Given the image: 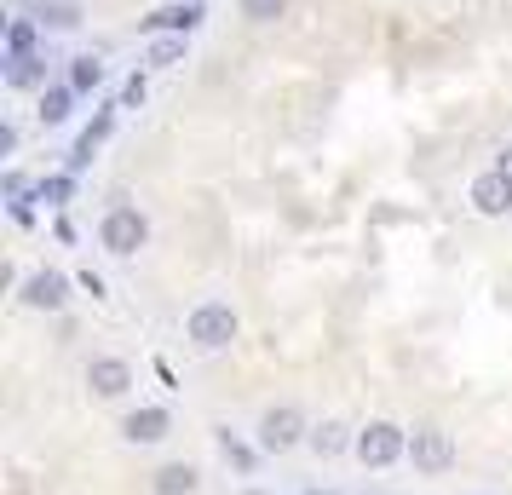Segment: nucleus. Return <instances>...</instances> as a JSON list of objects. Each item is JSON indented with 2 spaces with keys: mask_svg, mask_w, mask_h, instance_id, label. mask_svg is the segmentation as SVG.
Here are the masks:
<instances>
[{
  "mask_svg": "<svg viewBox=\"0 0 512 495\" xmlns=\"http://www.w3.org/2000/svg\"><path fill=\"white\" fill-rule=\"evenodd\" d=\"M144 242H150V219H144L133 202H116V208H104V219H98V248H104V254H116V260H133Z\"/></svg>",
  "mask_w": 512,
  "mask_h": 495,
  "instance_id": "1",
  "label": "nucleus"
},
{
  "mask_svg": "<svg viewBox=\"0 0 512 495\" xmlns=\"http://www.w3.org/2000/svg\"><path fill=\"white\" fill-rule=\"evenodd\" d=\"M236 334H242V317H236L225 300H202V306L185 317V340L196 352H225Z\"/></svg>",
  "mask_w": 512,
  "mask_h": 495,
  "instance_id": "2",
  "label": "nucleus"
},
{
  "mask_svg": "<svg viewBox=\"0 0 512 495\" xmlns=\"http://www.w3.org/2000/svg\"><path fill=\"white\" fill-rule=\"evenodd\" d=\"M351 455H357L369 472H386V467H397V461H409V432H403L397 421H369L363 432H357Z\"/></svg>",
  "mask_w": 512,
  "mask_h": 495,
  "instance_id": "3",
  "label": "nucleus"
},
{
  "mask_svg": "<svg viewBox=\"0 0 512 495\" xmlns=\"http://www.w3.org/2000/svg\"><path fill=\"white\" fill-rule=\"evenodd\" d=\"M202 18H208V0H167V6H156V12L139 18V35L144 41L150 35H196Z\"/></svg>",
  "mask_w": 512,
  "mask_h": 495,
  "instance_id": "4",
  "label": "nucleus"
},
{
  "mask_svg": "<svg viewBox=\"0 0 512 495\" xmlns=\"http://www.w3.org/2000/svg\"><path fill=\"white\" fill-rule=\"evenodd\" d=\"M305 438H311V426H305V415L294 403H277V409L259 415V449H265V455H282V449L305 444Z\"/></svg>",
  "mask_w": 512,
  "mask_h": 495,
  "instance_id": "5",
  "label": "nucleus"
},
{
  "mask_svg": "<svg viewBox=\"0 0 512 495\" xmlns=\"http://www.w3.org/2000/svg\"><path fill=\"white\" fill-rule=\"evenodd\" d=\"M409 467L415 472H449L455 467V438L443 426H415L409 432Z\"/></svg>",
  "mask_w": 512,
  "mask_h": 495,
  "instance_id": "6",
  "label": "nucleus"
},
{
  "mask_svg": "<svg viewBox=\"0 0 512 495\" xmlns=\"http://www.w3.org/2000/svg\"><path fill=\"white\" fill-rule=\"evenodd\" d=\"M18 300H24L29 311H64L70 306V277H64V271H35V277L18 288Z\"/></svg>",
  "mask_w": 512,
  "mask_h": 495,
  "instance_id": "7",
  "label": "nucleus"
},
{
  "mask_svg": "<svg viewBox=\"0 0 512 495\" xmlns=\"http://www.w3.org/2000/svg\"><path fill=\"white\" fill-rule=\"evenodd\" d=\"M472 208L484 213V219H501V213H512V173H501V167L478 173V179H472Z\"/></svg>",
  "mask_w": 512,
  "mask_h": 495,
  "instance_id": "8",
  "label": "nucleus"
},
{
  "mask_svg": "<svg viewBox=\"0 0 512 495\" xmlns=\"http://www.w3.org/2000/svg\"><path fill=\"white\" fill-rule=\"evenodd\" d=\"M87 386L98 398H127L133 392V363L127 357H93L87 363Z\"/></svg>",
  "mask_w": 512,
  "mask_h": 495,
  "instance_id": "9",
  "label": "nucleus"
},
{
  "mask_svg": "<svg viewBox=\"0 0 512 495\" xmlns=\"http://www.w3.org/2000/svg\"><path fill=\"white\" fill-rule=\"evenodd\" d=\"M121 432H127V444H162L167 432H173V415H167L162 403H144V409H133L121 421Z\"/></svg>",
  "mask_w": 512,
  "mask_h": 495,
  "instance_id": "10",
  "label": "nucleus"
},
{
  "mask_svg": "<svg viewBox=\"0 0 512 495\" xmlns=\"http://www.w3.org/2000/svg\"><path fill=\"white\" fill-rule=\"evenodd\" d=\"M110 127H116V110H98V116L87 121L81 133H75V144H70V173H81V167L93 162V156H98V144L110 139Z\"/></svg>",
  "mask_w": 512,
  "mask_h": 495,
  "instance_id": "11",
  "label": "nucleus"
},
{
  "mask_svg": "<svg viewBox=\"0 0 512 495\" xmlns=\"http://www.w3.org/2000/svg\"><path fill=\"white\" fill-rule=\"evenodd\" d=\"M0 70H6V87H12V93H41V87H52L41 52H29V58H0Z\"/></svg>",
  "mask_w": 512,
  "mask_h": 495,
  "instance_id": "12",
  "label": "nucleus"
},
{
  "mask_svg": "<svg viewBox=\"0 0 512 495\" xmlns=\"http://www.w3.org/2000/svg\"><path fill=\"white\" fill-rule=\"evenodd\" d=\"M202 490V472L190 461H167V467L150 472V495H196Z\"/></svg>",
  "mask_w": 512,
  "mask_h": 495,
  "instance_id": "13",
  "label": "nucleus"
},
{
  "mask_svg": "<svg viewBox=\"0 0 512 495\" xmlns=\"http://www.w3.org/2000/svg\"><path fill=\"white\" fill-rule=\"evenodd\" d=\"M190 58V35H150L144 41V64L150 70H173V64H185Z\"/></svg>",
  "mask_w": 512,
  "mask_h": 495,
  "instance_id": "14",
  "label": "nucleus"
},
{
  "mask_svg": "<svg viewBox=\"0 0 512 495\" xmlns=\"http://www.w3.org/2000/svg\"><path fill=\"white\" fill-rule=\"evenodd\" d=\"M81 18H87V12H81V0H41V6H35V24L52 29V35L81 29Z\"/></svg>",
  "mask_w": 512,
  "mask_h": 495,
  "instance_id": "15",
  "label": "nucleus"
},
{
  "mask_svg": "<svg viewBox=\"0 0 512 495\" xmlns=\"http://www.w3.org/2000/svg\"><path fill=\"white\" fill-rule=\"evenodd\" d=\"M75 87L70 81H52V87H41V121H47V127H64V121L75 116Z\"/></svg>",
  "mask_w": 512,
  "mask_h": 495,
  "instance_id": "16",
  "label": "nucleus"
},
{
  "mask_svg": "<svg viewBox=\"0 0 512 495\" xmlns=\"http://www.w3.org/2000/svg\"><path fill=\"white\" fill-rule=\"evenodd\" d=\"M0 190H6V208H12V219H18V225H35V202H41V196H35V185H29L24 173H6V179H0Z\"/></svg>",
  "mask_w": 512,
  "mask_h": 495,
  "instance_id": "17",
  "label": "nucleus"
},
{
  "mask_svg": "<svg viewBox=\"0 0 512 495\" xmlns=\"http://www.w3.org/2000/svg\"><path fill=\"white\" fill-rule=\"evenodd\" d=\"M41 35H47V29L35 24V18H12V24H6V52H0V58H29V52L41 47Z\"/></svg>",
  "mask_w": 512,
  "mask_h": 495,
  "instance_id": "18",
  "label": "nucleus"
},
{
  "mask_svg": "<svg viewBox=\"0 0 512 495\" xmlns=\"http://www.w3.org/2000/svg\"><path fill=\"white\" fill-rule=\"evenodd\" d=\"M104 58H93V52H81V58H70V75H64V81H70L75 93L87 98V93H98V87H104Z\"/></svg>",
  "mask_w": 512,
  "mask_h": 495,
  "instance_id": "19",
  "label": "nucleus"
},
{
  "mask_svg": "<svg viewBox=\"0 0 512 495\" xmlns=\"http://www.w3.org/2000/svg\"><path fill=\"white\" fill-rule=\"evenodd\" d=\"M35 196H41L47 208L64 213L75 202V173H70V167H64V173H41V179H35Z\"/></svg>",
  "mask_w": 512,
  "mask_h": 495,
  "instance_id": "20",
  "label": "nucleus"
},
{
  "mask_svg": "<svg viewBox=\"0 0 512 495\" xmlns=\"http://www.w3.org/2000/svg\"><path fill=\"white\" fill-rule=\"evenodd\" d=\"M305 444H311V455H340V449H351L357 444V432H346V426L340 421H323V426H311V438H305Z\"/></svg>",
  "mask_w": 512,
  "mask_h": 495,
  "instance_id": "21",
  "label": "nucleus"
},
{
  "mask_svg": "<svg viewBox=\"0 0 512 495\" xmlns=\"http://www.w3.org/2000/svg\"><path fill=\"white\" fill-rule=\"evenodd\" d=\"M219 455H225V461H231V467L242 472V478H248V472L259 467V449H254V444H242V438H236L231 426H225V432H219Z\"/></svg>",
  "mask_w": 512,
  "mask_h": 495,
  "instance_id": "22",
  "label": "nucleus"
},
{
  "mask_svg": "<svg viewBox=\"0 0 512 495\" xmlns=\"http://www.w3.org/2000/svg\"><path fill=\"white\" fill-rule=\"evenodd\" d=\"M236 6H242L248 24H277L282 12H288V0H236Z\"/></svg>",
  "mask_w": 512,
  "mask_h": 495,
  "instance_id": "23",
  "label": "nucleus"
},
{
  "mask_svg": "<svg viewBox=\"0 0 512 495\" xmlns=\"http://www.w3.org/2000/svg\"><path fill=\"white\" fill-rule=\"evenodd\" d=\"M144 98H150V81H144V70H133V75H127V87H121V104H127V110H139Z\"/></svg>",
  "mask_w": 512,
  "mask_h": 495,
  "instance_id": "24",
  "label": "nucleus"
},
{
  "mask_svg": "<svg viewBox=\"0 0 512 495\" xmlns=\"http://www.w3.org/2000/svg\"><path fill=\"white\" fill-rule=\"evenodd\" d=\"M12 150H18V127H12V121H0V156H12Z\"/></svg>",
  "mask_w": 512,
  "mask_h": 495,
  "instance_id": "25",
  "label": "nucleus"
},
{
  "mask_svg": "<svg viewBox=\"0 0 512 495\" xmlns=\"http://www.w3.org/2000/svg\"><path fill=\"white\" fill-rule=\"evenodd\" d=\"M495 167H501V173H512V144L501 150V162H495Z\"/></svg>",
  "mask_w": 512,
  "mask_h": 495,
  "instance_id": "26",
  "label": "nucleus"
},
{
  "mask_svg": "<svg viewBox=\"0 0 512 495\" xmlns=\"http://www.w3.org/2000/svg\"><path fill=\"white\" fill-rule=\"evenodd\" d=\"M305 495H340V490H305Z\"/></svg>",
  "mask_w": 512,
  "mask_h": 495,
  "instance_id": "27",
  "label": "nucleus"
},
{
  "mask_svg": "<svg viewBox=\"0 0 512 495\" xmlns=\"http://www.w3.org/2000/svg\"><path fill=\"white\" fill-rule=\"evenodd\" d=\"M369 495H392V490H369Z\"/></svg>",
  "mask_w": 512,
  "mask_h": 495,
  "instance_id": "28",
  "label": "nucleus"
},
{
  "mask_svg": "<svg viewBox=\"0 0 512 495\" xmlns=\"http://www.w3.org/2000/svg\"><path fill=\"white\" fill-rule=\"evenodd\" d=\"M248 495H265V490H248Z\"/></svg>",
  "mask_w": 512,
  "mask_h": 495,
  "instance_id": "29",
  "label": "nucleus"
}]
</instances>
